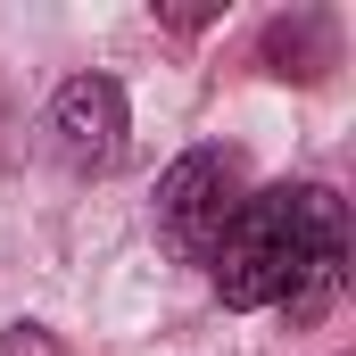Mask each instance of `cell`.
Here are the masks:
<instances>
[{"label": "cell", "mask_w": 356, "mask_h": 356, "mask_svg": "<svg viewBox=\"0 0 356 356\" xmlns=\"http://www.w3.org/2000/svg\"><path fill=\"white\" fill-rule=\"evenodd\" d=\"M124 133H133L124 83H108V75H75V83H58V99H50V149H58V166H75V175H108V166L124 158Z\"/></svg>", "instance_id": "3957f363"}, {"label": "cell", "mask_w": 356, "mask_h": 356, "mask_svg": "<svg viewBox=\"0 0 356 356\" xmlns=\"http://www.w3.org/2000/svg\"><path fill=\"white\" fill-rule=\"evenodd\" d=\"M241 158L232 149H182L175 166H166V182H158V241L175 249L182 266H207L216 257V241H224V224L241 216Z\"/></svg>", "instance_id": "7a4b0ae2"}, {"label": "cell", "mask_w": 356, "mask_h": 356, "mask_svg": "<svg viewBox=\"0 0 356 356\" xmlns=\"http://www.w3.org/2000/svg\"><path fill=\"white\" fill-rule=\"evenodd\" d=\"M0 356H58V340H50L42 323H8V332H0Z\"/></svg>", "instance_id": "277c9868"}, {"label": "cell", "mask_w": 356, "mask_h": 356, "mask_svg": "<svg viewBox=\"0 0 356 356\" xmlns=\"http://www.w3.org/2000/svg\"><path fill=\"white\" fill-rule=\"evenodd\" d=\"M340 273H348V224H340V199L323 182L249 191L207 257V282L224 307H241V315L282 307L290 323H315L340 298Z\"/></svg>", "instance_id": "6da1fadb"}]
</instances>
